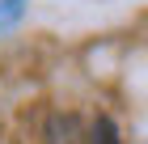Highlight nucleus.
<instances>
[{"label": "nucleus", "instance_id": "nucleus-1", "mask_svg": "<svg viewBox=\"0 0 148 144\" xmlns=\"http://www.w3.org/2000/svg\"><path fill=\"white\" fill-rule=\"evenodd\" d=\"M47 140H51V144H80V119H76V114H51Z\"/></svg>", "mask_w": 148, "mask_h": 144}, {"label": "nucleus", "instance_id": "nucleus-2", "mask_svg": "<svg viewBox=\"0 0 148 144\" xmlns=\"http://www.w3.org/2000/svg\"><path fill=\"white\" fill-rule=\"evenodd\" d=\"M89 144H119V127H114V123L102 114V119L89 127Z\"/></svg>", "mask_w": 148, "mask_h": 144}]
</instances>
